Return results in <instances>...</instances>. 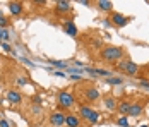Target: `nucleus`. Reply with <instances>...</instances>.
Segmentation results:
<instances>
[{"mask_svg":"<svg viewBox=\"0 0 149 127\" xmlns=\"http://www.w3.org/2000/svg\"><path fill=\"white\" fill-rule=\"evenodd\" d=\"M123 55H125V52L120 46H104L103 50H101V58L108 60V62H117Z\"/></svg>","mask_w":149,"mask_h":127,"instance_id":"f257e3e1","label":"nucleus"},{"mask_svg":"<svg viewBox=\"0 0 149 127\" xmlns=\"http://www.w3.org/2000/svg\"><path fill=\"white\" fill-rule=\"evenodd\" d=\"M79 115H81L82 119H86L89 124H96V122L100 120V113L96 112V110H93V108H89L88 105H82V107L79 108Z\"/></svg>","mask_w":149,"mask_h":127,"instance_id":"f03ea898","label":"nucleus"},{"mask_svg":"<svg viewBox=\"0 0 149 127\" xmlns=\"http://www.w3.org/2000/svg\"><path fill=\"white\" fill-rule=\"evenodd\" d=\"M74 103L75 98L70 91H60L58 93V105L62 108H70V107H74Z\"/></svg>","mask_w":149,"mask_h":127,"instance_id":"7ed1b4c3","label":"nucleus"},{"mask_svg":"<svg viewBox=\"0 0 149 127\" xmlns=\"http://www.w3.org/2000/svg\"><path fill=\"white\" fill-rule=\"evenodd\" d=\"M117 67H118V71L127 72V76H135V72L139 71V65H137L135 62H132V60L120 62V64H117Z\"/></svg>","mask_w":149,"mask_h":127,"instance_id":"20e7f679","label":"nucleus"},{"mask_svg":"<svg viewBox=\"0 0 149 127\" xmlns=\"http://www.w3.org/2000/svg\"><path fill=\"white\" fill-rule=\"evenodd\" d=\"M110 22L115 24V26H118V28H122V26H125L129 22V17L127 15H122L120 12H113L111 17H110Z\"/></svg>","mask_w":149,"mask_h":127,"instance_id":"39448f33","label":"nucleus"},{"mask_svg":"<svg viewBox=\"0 0 149 127\" xmlns=\"http://www.w3.org/2000/svg\"><path fill=\"white\" fill-rule=\"evenodd\" d=\"M50 124L53 127H62L65 124V113H62V112L52 113V115H50Z\"/></svg>","mask_w":149,"mask_h":127,"instance_id":"423d86ee","label":"nucleus"},{"mask_svg":"<svg viewBox=\"0 0 149 127\" xmlns=\"http://www.w3.org/2000/svg\"><path fill=\"white\" fill-rule=\"evenodd\" d=\"M7 101H10L12 105H21L22 103V96H21L19 91L10 89V91H7Z\"/></svg>","mask_w":149,"mask_h":127,"instance_id":"0eeeda50","label":"nucleus"},{"mask_svg":"<svg viewBox=\"0 0 149 127\" xmlns=\"http://www.w3.org/2000/svg\"><path fill=\"white\" fill-rule=\"evenodd\" d=\"M84 96H86L88 101H96V100H100V91H98L96 88L89 86V88L84 89Z\"/></svg>","mask_w":149,"mask_h":127,"instance_id":"6e6552de","label":"nucleus"},{"mask_svg":"<svg viewBox=\"0 0 149 127\" xmlns=\"http://www.w3.org/2000/svg\"><path fill=\"white\" fill-rule=\"evenodd\" d=\"M63 31L69 34V36H72V38H75L77 36V26L74 24V21H65V24H63Z\"/></svg>","mask_w":149,"mask_h":127,"instance_id":"1a4fd4ad","label":"nucleus"},{"mask_svg":"<svg viewBox=\"0 0 149 127\" xmlns=\"http://www.w3.org/2000/svg\"><path fill=\"white\" fill-rule=\"evenodd\" d=\"M65 126L67 127H79L81 126V119L74 115V113H69V115H65Z\"/></svg>","mask_w":149,"mask_h":127,"instance_id":"9d476101","label":"nucleus"},{"mask_svg":"<svg viewBox=\"0 0 149 127\" xmlns=\"http://www.w3.org/2000/svg\"><path fill=\"white\" fill-rule=\"evenodd\" d=\"M22 4L21 2H10L9 4V12L12 15H19V14H22Z\"/></svg>","mask_w":149,"mask_h":127,"instance_id":"9b49d317","label":"nucleus"},{"mask_svg":"<svg viewBox=\"0 0 149 127\" xmlns=\"http://www.w3.org/2000/svg\"><path fill=\"white\" fill-rule=\"evenodd\" d=\"M48 64L52 67H55V71H67L69 69V62H63V60H48Z\"/></svg>","mask_w":149,"mask_h":127,"instance_id":"f8f14e48","label":"nucleus"},{"mask_svg":"<svg viewBox=\"0 0 149 127\" xmlns=\"http://www.w3.org/2000/svg\"><path fill=\"white\" fill-rule=\"evenodd\" d=\"M55 5H57V7H55L57 12H60V14H65V12L70 11V2H67V0H58Z\"/></svg>","mask_w":149,"mask_h":127,"instance_id":"ddd939ff","label":"nucleus"},{"mask_svg":"<svg viewBox=\"0 0 149 127\" xmlns=\"http://www.w3.org/2000/svg\"><path fill=\"white\" fill-rule=\"evenodd\" d=\"M144 110V107H142V103H132L130 105V110H129V115L130 117H139L141 113Z\"/></svg>","mask_w":149,"mask_h":127,"instance_id":"4468645a","label":"nucleus"},{"mask_svg":"<svg viewBox=\"0 0 149 127\" xmlns=\"http://www.w3.org/2000/svg\"><path fill=\"white\" fill-rule=\"evenodd\" d=\"M96 5H98V9H100V11H103V12H110V11L113 9V4H111V2H108V0H98V2H96Z\"/></svg>","mask_w":149,"mask_h":127,"instance_id":"2eb2a0df","label":"nucleus"},{"mask_svg":"<svg viewBox=\"0 0 149 127\" xmlns=\"http://www.w3.org/2000/svg\"><path fill=\"white\" fill-rule=\"evenodd\" d=\"M130 101H122V103H118L117 105V110H118L120 113H129V110H130Z\"/></svg>","mask_w":149,"mask_h":127,"instance_id":"dca6fc26","label":"nucleus"},{"mask_svg":"<svg viewBox=\"0 0 149 127\" xmlns=\"http://www.w3.org/2000/svg\"><path fill=\"white\" fill-rule=\"evenodd\" d=\"M103 105H104L106 110H115V108H117V101H115L113 98H104Z\"/></svg>","mask_w":149,"mask_h":127,"instance_id":"f3484780","label":"nucleus"},{"mask_svg":"<svg viewBox=\"0 0 149 127\" xmlns=\"http://www.w3.org/2000/svg\"><path fill=\"white\" fill-rule=\"evenodd\" d=\"M106 83H108V84H111V86H118V84L123 83V79L118 77V76H111V77H106Z\"/></svg>","mask_w":149,"mask_h":127,"instance_id":"a211bd4d","label":"nucleus"},{"mask_svg":"<svg viewBox=\"0 0 149 127\" xmlns=\"http://www.w3.org/2000/svg\"><path fill=\"white\" fill-rule=\"evenodd\" d=\"M117 124H118L120 127H127L129 126V120H127V117H120L118 120H117Z\"/></svg>","mask_w":149,"mask_h":127,"instance_id":"6ab92c4d","label":"nucleus"},{"mask_svg":"<svg viewBox=\"0 0 149 127\" xmlns=\"http://www.w3.org/2000/svg\"><path fill=\"white\" fill-rule=\"evenodd\" d=\"M21 60H22V62H24V64H26L28 67H31V69H33V67H36V65H34V64L31 62L29 58H26V57H21Z\"/></svg>","mask_w":149,"mask_h":127,"instance_id":"aec40b11","label":"nucleus"},{"mask_svg":"<svg viewBox=\"0 0 149 127\" xmlns=\"http://www.w3.org/2000/svg\"><path fill=\"white\" fill-rule=\"evenodd\" d=\"M9 26V19L7 17H0V28H7Z\"/></svg>","mask_w":149,"mask_h":127,"instance_id":"412c9836","label":"nucleus"},{"mask_svg":"<svg viewBox=\"0 0 149 127\" xmlns=\"http://www.w3.org/2000/svg\"><path fill=\"white\" fill-rule=\"evenodd\" d=\"M0 46H2V48H3V50H5V52H12V46H10V45H9V43L2 41V43H0Z\"/></svg>","mask_w":149,"mask_h":127,"instance_id":"4be33fe9","label":"nucleus"},{"mask_svg":"<svg viewBox=\"0 0 149 127\" xmlns=\"http://www.w3.org/2000/svg\"><path fill=\"white\" fill-rule=\"evenodd\" d=\"M50 72H52L53 76H57V77H65V74H63V71H55V69L52 71V69H50Z\"/></svg>","mask_w":149,"mask_h":127,"instance_id":"5701e85b","label":"nucleus"},{"mask_svg":"<svg viewBox=\"0 0 149 127\" xmlns=\"http://www.w3.org/2000/svg\"><path fill=\"white\" fill-rule=\"evenodd\" d=\"M139 84H141V88H144V89H148V91H149V79H148V81H141Z\"/></svg>","mask_w":149,"mask_h":127,"instance_id":"b1692460","label":"nucleus"},{"mask_svg":"<svg viewBox=\"0 0 149 127\" xmlns=\"http://www.w3.org/2000/svg\"><path fill=\"white\" fill-rule=\"evenodd\" d=\"M0 127H10V124H9L5 119H0Z\"/></svg>","mask_w":149,"mask_h":127,"instance_id":"393cba45","label":"nucleus"},{"mask_svg":"<svg viewBox=\"0 0 149 127\" xmlns=\"http://www.w3.org/2000/svg\"><path fill=\"white\" fill-rule=\"evenodd\" d=\"M70 79H72V81H81V79H82V76H79V74H72V76H70Z\"/></svg>","mask_w":149,"mask_h":127,"instance_id":"a878e982","label":"nucleus"},{"mask_svg":"<svg viewBox=\"0 0 149 127\" xmlns=\"http://www.w3.org/2000/svg\"><path fill=\"white\" fill-rule=\"evenodd\" d=\"M26 83H28V81H26L24 77H19V79H17V84H21V86H24Z\"/></svg>","mask_w":149,"mask_h":127,"instance_id":"bb28decb","label":"nucleus"},{"mask_svg":"<svg viewBox=\"0 0 149 127\" xmlns=\"http://www.w3.org/2000/svg\"><path fill=\"white\" fill-rule=\"evenodd\" d=\"M103 24H104V26H110L111 22H110V19H104V21H103Z\"/></svg>","mask_w":149,"mask_h":127,"instance_id":"cd10ccee","label":"nucleus"},{"mask_svg":"<svg viewBox=\"0 0 149 127\" xmlns=\"http://www.w3.org/2000/svg\"><path fill=\"white\" fill-rule=\"evenodd\" d=\"M141 127H149V126H148V124H144V126H141Z\"/></svg>","mask_w":149,"mask_h":127,"instance_id":"c85d7f7f","label":"nucleus"},{"mask_svg":"<svg viewBox=\"0 0 149 127\" xmlns=\"http://www.w3.org/2000/svg\"><path fill=\"white\" fill-rule=\"evenodd\" d=\"M0 17H3V15H2V11H0Z\"/></svg>","mask_w":149,"mask_h":127,"instance_id":"c756f323","label":"nucleus"},{"mask_svg":"<svg viewBox=\"0 0 149 127\" xmlns=\"http://www.w3.org/2000/svg\"><path fill=\"white\" fill-rule=\"evenodd\" d=\"M148 76H149V74H148Z\"/></svg>","mask_w":149,"mask_h":127,"instance_id":"7c9ffc66","label":"nucleus"}]
</instances>
